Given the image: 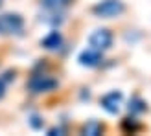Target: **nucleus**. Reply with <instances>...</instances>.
<instances>
[{
	"instance_id": "obj_11",
	"label": "nucleus",
	"mask_w": 151,
	"mask_h": 136,
	"mask_svg": "<svg viewBox=\"0 0 151 136\" xmlns=\"http://www.w3.org/2000/svg\"><path fill=\"white\" fill-rule=\"evenodd\" d=\"M138 129H140V123H137L134 118H125L122 122V131L127 132V134H134Z\"/></svg>"
},
{
	"instance_id": "obj_13",
	"label": "nucleus",
	"mask_w": 151,
	"mask_h": 136,
	"mask_svg": "<svg viewBox=\"0 0 151 136\" xmlns=\"http://www.w3.org/2000/svg\"><path fill=\"white\" fill-rule=\"evenodd\" d=\"M50 134H52V136H54V134H61V129H52Z\"/></svg>"
},
{
	"instance_id": "obj_8",
	"label": "nucleus",
	"mask_w": 151,
	"mask_h": 136,
	"mask_svg": "<svg viewBox=\"0 0 151 136\" xmlns=\"http://www.w3.org/2000/svg\"><path fill=\"white\" fill-rule=\"evenodd\" d=\"M103 131H105L103 123L96 122V120H90V122H87L85 125H83V134H87V136H98Z\"/></svg>"
},
{
	"instance_id": "obj_9",
	"label": "nucleus",
	"mask_w": 151,
	"mask_h": 136,
	"mask_svg": "<svg viewBox=\"0 0 151 136\" xmlns=\"http://www.w3.org/2000/svg\"><path fill=\"white\" fill-rule=\"evenodd\" d=\"M70 4H72V0H41V6L46 7L48 11H59Z\"/></svg>"
},
{
	"instance_id": "obj_3",
	"label": "nucleus",
	"mask_w": 151,
	"mask_h": 136,
	"mask_svg": "<svg viewBox=\"0 0 151 136\" xmlns=\"http://www.w3.org/2000/svg\"><path fill=\"white\" fill-rule=\"evenodd\" d=\"M28 88L32 90V92H35V94H39V92H50V90L57 88V79L50 77V75L37 74V75H33V77L28 81Z\"/></svg>"
},
{
	"instance_id": "obj_1",
	"label": "nucleus",
	"mask_w": 151,
	"mask_h": 136,
	"mask_svg": "<svg viewBox=\"0 0 151 136\" xmlns=\"http://www.w3.org/2000/svg\"><path fill=\"white\" fill-rule=\"evenodd\" d=\"M125 11V4L122 0H101L92 7V13L100 19H112L120 17Z\"/></svg>"
},
{
	"instance_id": "obj_7",
	"label": "nucleus",
	"mask_w": 151,
	"mask_h": 136,
	"mask_svg": "<svg viewBox=\"0 0 151 136\" xmlns=\"http://www.w3.org/2000/svg\"><path fill=\"white\" fill-rule=\"evenodd\" d=\"M41 44H42V48H46V50H57L63 44V35L59 33V31H50L41 41Z\"/></svg>"
},
{
	"instance_id": "obj_14",
	"label": "nucleus",
	"mask_w": 151,
	"mask_h": 136,
	"mask_svg": "<svg viewBox=\"0 0 151 136\" xmlns=\"http://www.w3.org/2000/svg\"><path fill=\"white\" fill-rule=\"evenodd\" d=\"M2 96H4V85L0 83V97H2Z\"/></svg>"
},
{
	"instance_id": "obj_10",
	"label": "nucleus",
	"mask_w": 151,
	"mask_h": 136,
	"mask_svg": "<svg viewBox=\"0 0 151 136\" xmlns=\"http://www.w3.org/2000/svg\"><path fill=\"white\" fill-rule=\"evenodd\" d=\"M127 107H129V112H134V114H138V112H146V110H147L146 101H142L140 97H133Z\"/></svg>"
},
{
	"instance_id": "obj_12",
	"label": "nucleus",
	"mask_w": 151,
	"mask_h": 136,
	"mask_svg": "<svg viewBox=\"0 0 151 136\" xmlns=\"http://www.w3.org/2000/svg\"><path fill=\"white\" fill-rule=\"evenodd\" d=\"M29 123H32V127H33V129H41V127H42V120H41L39 116H32V120H29Z\"/></svg>"
},
{
	"instance_id": "obj_5",
	"label": "nucleus",
	"mask_w": 151,
	"mask_h": 136,
	"mask_svg": "<svg viewBox=\"0 0 151 136\" xmlns=\"http://www.w3.org/2000/svg\"><path fill=\"white\" fill-rule=\"evenodd\" d=\"M122 99H124L122 92H116V90H114V92L105 94V96L101 97L100 105H101V109H103V110H107V112H109V114H116V112L120 110Z\"/></svg>"
},
{
	"instance_id": "obj_15",
	"label": "nucleus",
	"mask_w": 151,
	"mask_h": 136,
	"mask_svg": "<svg viewBox=\"0 0 151 136\" xmlns=\"http://www.w3.org/2000/svg\"><path fill=\"white\" fill-rule=\"evenodd\" d=\"M0 6H2V0H0Z\"/></svg>"
},
{
	"instance_id": "obj_4",
	"label": "nucleus",
	"mask_w": 151,
	"mask_h": 136,
	"mask_svg": "<svg viewBox=\"0 0 151 136\" xmlns=\"http://www.w3.org/2000/svg\"><path fill=\"white\" fill-rule=\"evenodd\" d=\"M88 42H90V48L94 50H109L112 46V33L109 29H96V31L88 37Z\"/></svg>"
},
{
	"instance_id": "obj_2",
	"label": "nucleus",
	"mask_w": 151,
	"mask_h": 136,
	"mask_svg": "<svg viewBox=\"0 0 151 136\" xmlns=\"http://www.w3.org/2000/svg\"><path fill=\"white\" fill-rule=\"evenodd\" d=\"M24 28V20L19 13L0 15V35H17Z\"/></svg>"
},
{
	"instance_id": "obj_6",
	"label": "nucleus",
	"mask_w": 151,
	"mask_h": 136,
	"mask_svg": "<svg viewBox=\"0 0 151 136\" xmlns=\"http://www.w3.org/2000/svg\"><path fill=\"white\" fill-rule=\"evenodd\" d=\"M78 61L81 66H96V64H100L101 61V54H100V50H94V48H88V50H83L79 57H78Z\"/></svg>"
}]
</instances>
